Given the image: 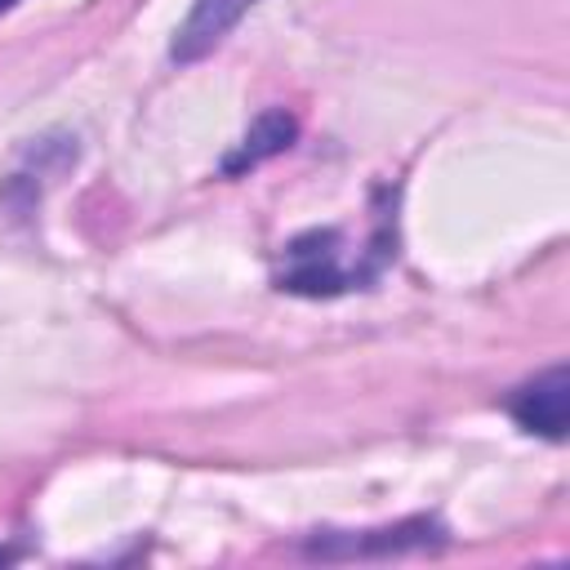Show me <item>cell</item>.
<instances>
[{
  "label": "cell",
  "instance_id": "obj_1",
  "mask_svg": "<svg viewBox=\"0 0 570 570\" xmlns=\"http://www.w3.org/2000/svg\"><path fill=\"white\" fill-rule=\"evenodd\" d=\"M343 232L338 227H312L303 236H294L281 249L276 263V289L285 294H303V298H334L347 289H370L379 281V267H370L365 258H347L343 254Z\"/></svg>",
  "mask_w": 570,
  "mask_h": 570
},
{
  "label": "cell",
  "instance_id": "obj_2",
  "mask_svg": "<svg viewBox=\"0 0 570 570\" xmlns=\"http://www.w3.org/2000/svg\"><path fill=\"white\" fill-rule=\"evenodd\" d=\"M445 525L436 517H405L396 525H379V530H316V539H307L312 557L325 561H347V557H387V552H414V548H436L445 543Z\"/></svg>",
  "mask_w": 570,
  "mask_h": 570
},
{
  "label": "cell",
  "instance_id": "obj_3",
  "mask_svg": "<svg viewBox=\"0 0 570 570\" xmlns=\"http://www.w3.org/2000/svg\"><path fill=\"white\" fill-rule=\"evenodd\" d=\"M503 410L512 414V423L521 432L543 436V441H566V428H570V370L566 365H548L543 374H534L521 387H512Z\"/></svg>",
  "mask_w": 570,
  "mask_h": 570
},
{
  "label": "cell",
  "instance_id": "obj_4",
  "mask_svg": "<svg viewBox=\"0 0 570 570\" xmlns=\"http://www.w3.org/2000/svg\"><path fill=\"white\" fill-rule=\"evenodd\" d=\"M263 0H191L187 18L178 22L174 40H169V58L174 62H196L209 49H218L227 40V31Z\"/></svg>",
  "mask_w": 570,
  "mask_h": 570
},
{
  "label": "cell",
  "instance_id": "obj_5",
  "mask_svg": "<svg viewBox=\"0 0 570 570\" xmlns=\"http://www.w3.org/2000/svg\"><path fill=\"white\" fill-rule=\"evenodd\" d=\"M294 138H298V120H294L285 107H272V111H263V116L245 129V138L223 156L218 169H223L227 178H236V174H245V169H254V165L281 156L285 147H294Z\"/></svg>",
  "mask_w": 570,
  "mask_h": 570
},
{
  "label": "cell",
  "instance_id": "obj_6",
  "mask_svg": "<svg viewBox=\"0 0 570 570\" xmlns=\"http://www.w3.org/2000/svg\"><path fill=\"white\" fill-rule=\"evenodd\" d=\"M22 0H0V13H9V9H18Z\"/></svg>",
  "mask_w": 570,
  "mask_h": 570
}]
</instances>
